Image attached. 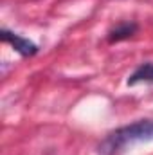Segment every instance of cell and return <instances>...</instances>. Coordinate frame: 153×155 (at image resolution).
Listing matches in <instances>:
<instances>
[{"label":"cell","mask_w":153,"mask_h":155,"mask_svg":"<svg viewBox=\"0 0 153 155\" xmlns=\"http://www.w3.org/2000/svg\"><path fill=\"white\" fill-rule=\"evenodd\" d=\"M153 139V119H142L137 123H132L128 126H121L108 134L103 143L97 146L99 153L103 155H117L121 150H124L128 144L151 141Z\"/></svg>","instance_id":"6da1fadb"},{"label":"cell","mask_w":153,"mask_h":155,"mask_svg":"<svg viewBox=\"0 0 153 155\" xmlns=\"http://www.w3.org/2000/svg\"><path fill=\"white\" fill-rule=\"evenodd\" d=\"M0 40L5 41V43H9V45H11L20 56H24V58L34 56V54L38 52V45H36L34 41L24 38V36H20V35H15V33H11V31H7V29H2V31H0Z\"/></svg>","instance_id":"7a4b0ae2"},{"label":"cell","mask_w":153,"mask_h":155,"mask_svg":"<svg viewBox=\"0 0 153 155\" xmlns=\"http://www.w3.org/2000/svg\"><path fill=\"white\" fill-rule=\"evenodd\" d=\"M137 24L135 22H122V24H117L114 29L108 31V36L106 40L110 43H117V41H122V40H130L135 33H137Z\"/></svg>","instance_id":"3957f363"},{"label":"cell","mask_w":153,"mask_h":155,"mask_svg":"<svg viewBox=\"0 0 153 155\" xmlns=\"http://www.w3.org/2000/svg\"><path fill=\"white\" fill-rule=\"evenodd\" d=\"M126 83H128L130 87H133V85H137V83H151L153 85V63L151 61H146V63L139 65V67L133 71V74L128 78Z\"/></svg>","instance_id":"277c9868"}]
</instances>
